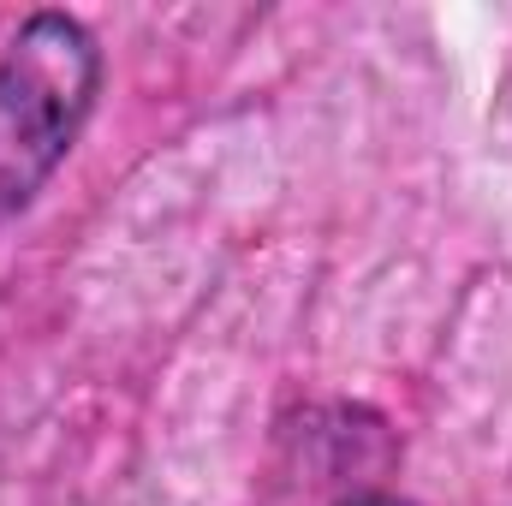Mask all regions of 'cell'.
Returning <instances> with one entry per match:
<instances>
[{
  "label": "cell",
  "instance_id": "1",
  "mask_svg": "<svg viewBox=\"0 0 512 506\" xmlns=\"http://www.w3.org/2000/svg\"><path fill=\"white\" fill-rule=\"evenodd\" d=\"M96 96V42L84 24L42 12L0 60V215L24 209L60 167Z\"/></svg>",
  "mask_w": 512,
  "mask_h": 506
},
{
  "label": "cell",
  "instance_id": "2",
  "mask_svg": "<svg viewBox=\"0 0 512 506\" xmlns=\"http://www.w3.org/2000/svg\"><path fill=\"white\" fill-rule=\"evenodd\" d=\"M364 506H405V501H364Z\"/></svg>",
  "mask_w": 512,
  "mask_h": 506
}]
</instances>
